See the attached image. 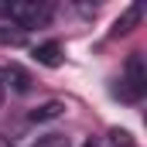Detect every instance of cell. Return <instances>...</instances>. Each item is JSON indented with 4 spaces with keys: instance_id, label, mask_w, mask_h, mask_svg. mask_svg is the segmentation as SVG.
Returning a JSON list of instances; mask_svg holds the SVG:
<instances>
[{
    "instance_id": "obj_4",
    "label": "cell",
    "mask_w": 147,
    "mask_h": 147,
    "mask_svg": "<svg viewBox=\"0 0 147 147\" xmlns=\"http://www.w3.org/2000/svg\"><path fill=\"white\" fill-rule=\"evenodd\" d=\"M0 82L10 86V89H17V92H28V89H31V75L24 72L21 65H7L3 75H0Z\"/></svg>"
},
{
    "instance_id": "obj_6",
    "label": "cell",
    "mask_w": 147,
    "mask_h": 147,
    "mask_svg": "<svg viewBox=\"0 0 147 147\" xmlns=\"http://www.w3.org/2000/svg\"><path fill=\"white\" fill-rule=\"evenodd\" d=\"M65 113V103H58V99H48V103H41L38 110H31V123H45V120H58Z\"/></svg>"
},
{
    "instance_id": "obj_1",
    "label": "cell",
    "mask_w": 147,
    "mask_h": 147,
    "mask_svg": "<svg viewBox=\"0 0 147 147\" xmlns=\"http://www.w3.org/2000/svg\"><path fill=\"white\" fill-rule=\"evenodd\" d=\"M0 14L17 24V31H28V28H41L51 21L55 7L48 0H10V3H0Z\"/></svg>"
},
{
    "instance_id": "obj_5",
    "label": "cell",
    "mask_w": 147,
    "mask_h": 147,
    "mask_svg": "<svg viewBox=\"0 0 147 147\" xmlns=\"http://www.w3.org/2000/svg\"><path fill=\"white\" fill-rule=\"evenodd\" d=\"M34 58L41 62V65H48V69H58V65H62V45H58V41L38 45V48H34Z\"/></svg>"
},
{
    "instance_id": "obj_9",
    "label": "cell",
    "mask_w": 147,
    "mask_h": 147,
    "mask_svg": "<svg viewBox=\"0 0 147 147\" xmlns=\"http://www.w3.org/2000/svg\"><path fill=\"white\" fill-rule=\"evenodd\" d=\"M110 147H134V137L127 130H110Z\"/></svg>"
},
{
    "instance_id": "obj_8",
    "label": "cell",
    "mask_w": 147,
    "mask_h": 147,
    "mask_svg": "<svg viewBox=\"0 0 147 147\" xmlns=\"http://www.w3.org/2000/svg\"><path fill=\"white\" fill-rule=\"evenodd\" d=\"M34 147H72V140H69L65 134H48V137H41Z\"/></svg>"
},
{
    "instance_id": "obj_10",
    "label": "cell",
    "mask_w": 147,
    "mask_h": 147,
    "mask_svg": "<svg viewBox=\"0 0 147 147\" xmlns=\"http://www.w3.org/2000/svg\"><path fill=\"white\" fill-rule=\"evenodd\" d=\"M0 106H3V82H0Z\"/></svg>"
},
{
    "instance_id": "obj_12",
    "label": "cell",
    "mask_w": 147,
    "mask_h": 147,
    "mask_svg": "<svg viewBox=\"0 0 147 147\" xmlns=\"http://www.w3.org/2000/svg\"><path fill=\"white\" fill-rule=\"evenodd\" d=\"M0 147H10V144H7V140H3V137H0Z\"/></svg>"
},
{
    "instance_id": "obj_11",
    "label": "cell",
    "mask_w": 147,
    "mask_h": 147,
    "mask_svg": "<svg viewBox=\"0 0 147 147\" xmlns=\"http://www.w3.org/2000/svg\"><path fill=\"white\" fill-rule=\"evenodd\" d=\"M82 147H96V140H86V144H82Z\"/></svg>"
},
{
    "instance_id": "obj_7",
    "label": "cell",
    "mask_w": 147,
    "mask_h": 147,
    "mask_svg": "<svg viewBox=\"0 0 147 147\" xmlns=\"http://www.w3.org/2000/svg\"><path fill=\"white\" fill-rule=\"evenodd\" d=\"M0 45H24V31H17L10 24H0Z\"/></svg>"
},
{
    "instance_id": "obj_3",
    "label": "cell",
    "mask_w": 147,
    "mask_h": 147,
    "mask_svg": "<svg viewBox=\"0 0 147 147\" xmlns=\"http://www.w3.org/2000/svg\"><path fill=\"white\" fill-rule=\"evenodd\" d=\"M140 14H144V10H140V3H130V7L123 10V17H120V21L113 24V38H123V34H130V31H134V28L140 24Z\"/></svg>"
},
{
    "instance_id": "obj_2",
    "label": "cell",
    "mask_w": 147,
    "mask_h": 147,
    "mask_svg": "<svg viewBox=\"0 0 147 147\" xmlns=\"http://www.w3.org/2000/svg\"><path fill=\"white\" fill-rule=\"evenodd\" d=\"M116 96L127 99V103H140V99L147 96V69H144V55H140V51H134V55L127 58Z\"/></svg>"
}]
</instances>
